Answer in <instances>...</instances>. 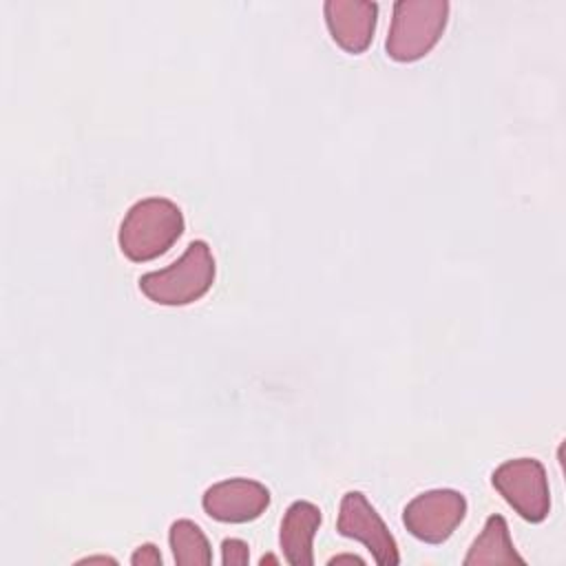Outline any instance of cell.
<instances>
[{
    "instance_id": "obj_1",
    "label": "cell",
    "mask_w": 566,
    "mask_h": 566,
    "mask_svg": "<svg viewBox=\"0 0 566 566\" xmlns=\"http://www.w3.org/2000/svg\"><path fill=\"white\" fill-rule=\"evenodd\" d=\"M184 212L175 201L148 197L128 208L119 223L117 243L126 259L144 263L168 252L184 234Z\"/></svg>"
},
{
    "instance_id": "obj_2",
    "label": "cell",
    "mask_w": 566,
    "mask_h": 566,
    "mask_svg": "<svg viewBox=\"0 0 566 566\" xmlns=\"http://www.w3.org/2000/svg\"><path fill=\"white\" fill-rule=\"evenodd\" d=\"M214 274L217 265L210 245L206 241H190L175 263L164 270L142 274L139 290L157 305H190L212 287Z\"/></svg>"
},
{
    "instance_id": "obj_3",
    "label": "cell",
    "mask_w": 566,
    "mask_h": 566,
    "mask_svg": "<svg viewBox=\"0 0 566 566\" xmlns=\"http://www.w3.org/2000/svg\"><path fill=\"white\" fill-rule=\"evenodd\" d=\"M449 20L447 0H398L394 2L385 51L394 62L424 57L442 38Z\"/></svg>"
},
{
    "instance_id": "obj_4",
    "label": "cell",
    "mask_w": 566,
    "mask_h": 566,
    "mask_svg": "<svg viewBox=\"0 0 566 566\" xmlns=\"http://www.w3.org/2000/svg\"><path fill=\"white\" fill-rule=\"evenodd\" d=\"M493 486L506 504L526 522L537 524L551 511V489L546 469L535 458H515L502 462L493 475Z\"/></svg>"
},
{
    "instance_id": "obj_5",
    "label": "cell",
    "mask_w": 566,
    "mask_h": 566,
    "mask_svg": "<svg viewBox=\"0 0 566 566\" xmlns=\"http://www.w3.org/2000/svg\"><path fill=\"white\" fill-rule=\"evenodd\" d=\"M467 515V500L453 489H433L416 495L402 511L407 531L427 544L447 542Z\"/></svg>"
},
{
    "instance_id": "obj_6",
    "label": "cell",
    "mask_w": 566,
    "mask_h": 566,
    "mask_svg": "<svg viewBox=\"0 0 566 566\" xmlns=\"http://www.w3.org/2000/svg\"><path fill=\"white\" fill-rule=\"evenodd\" d=\"M336 531L343 537L365 544L380 566H396L400 562L394 535L389 533L382 517L376 513V509L360 491H349L343 495Z\"/></svg>"
},
{
    "instance_id": "obj_7",
    "label": "cell",
    "mask_w": 566,
    "mask_h": 566,
    "mask_svg": "<svg viewBox=\"0 0 566 566\" xmlns=\"http://www.w3.org/2000/svg\"><path fill=\"white\" fill-rule=\"evenodd\" d=\"M206 515L226 524H245L265 513L270 491L265 484L248 478H232L212 484L201 497Z\"/></svg>"
},
{
    "instance_id": "obj_8",
    "label": "cell",
    "mask_w": 566,
    "mask_h": 566,
    "mask_svg": "<svg viewBox=\"0 0 566 566\" xmlns=\"http://www.w3.org/2000/svg\"><path fill=\"white\" fill-rule=\"evenodd\" d=\"M332 40L347 53H363L376 31L378 4L367 0H327L323 4Z\"/></svg>"
},
{
    "instance_id": "obj_9",
    "label": "cell",
    "mask_w": 566,
    "mask_h": 566,
    "mask_svg": "<svg viewBox=\"0 0 566 566\" xmlns=\"http://www.w3.org/2000/svg\"><path fill=\"white\" fill-rule=\"evenodd\" d=\"M321 520H323L321 509L307 500H296L287 506L281 522V533H279V544L287 564L292 566L314 564L312 542L321 526Z\"/></svg>"
},
{
    "instance_id": "obj_10",
    "label": "cell",
    "mask_w": 566,
    "mask_h": 566,
    "mask_svg": "<svg viewBox=\"0 0 566 566\" xmlns=\"http://www.w3.org/2000/svg\"><path fill=\"white\" fill-rule=\"evenodd\" d=\"M482 564H520L524 566V557L517 555L511 535H509V526L506 520L497 513H493L482 533L473 539L467 557H464V566H482Z\"/></svg>"
},
{
    "instance_id": "obj_11",
    "label": "cell",
    "mask_w": 566,
    "mask_h": 566,
    "mask_svg": "<svg viewBox=\"0 0 566 566\" xmlns=\"http://www.w3.org/2000/svg\"><path fill=\"white\" fill-rule=\"evenodd\" d=\"M168 542L172 557L179 566H208L212 562V551L206 533L192 520H177L170 524Z\"/></svg>"
},
{
    "instance_id": "obj_12",
    "label": "cell",
    "mask_w": 566,
    "mask_h": 566,
    "mask_svg": "<svg viewBox=\"0 0 566 566\" xmlns=\"http://www.w3.org/2000/svg\"><path fill=\"white\" fill-rule=\"evenodd\" d=\"M250 559V551H248V544L243 539H237V537H228L221 542V562L223 566H232V564H248Z\"/></svg>"
},
{
    "instance_id": "obj_13",
    "label": "cell",
    "mask_w": 566,
    "mask_h": 566,
    "mask_svg": "<svg viewBox=\"0 0 566 566\" xmlns=\"http://www.w3.org/2000/svg\"><path fill=\"white\" fill-rule=\"evenodd\" d=\"M130 564H133V566H157V564H161V555H159V551H157L155 544H142V546L133 553Z\"/></svg>"
},
{
    "instance_id": "obj_14",
    "label": "cell",
    "mask_w": 566,
    "mask_h": 566,
    "mask_svg": "<svg viewBox=\"0 0 566 566\" xmlns=\"http://www.w3.org/2000/svg\"><path fill=\"white\" fill-rule=\"evenodd\" d=\"M343 562H349V564H363V559H360V557H356V555H336V557H332V559H329V564H343Z\"/></svg>"
},
{
    "instance_id": "obj_15",
    "label": "cell",
    "mask_w": 566,
    "mask_h": 566,
    "mask_svg": "<svg viewBox=\"0 0 566 566\" xmlns=\"http://www.w3.org/2000/svg\"><path fill=\"white\" fill-rule=\"evenodd\" d=\"M84 562H115V559H111V557H88Z\"/></svg>"
}]
</instances>
